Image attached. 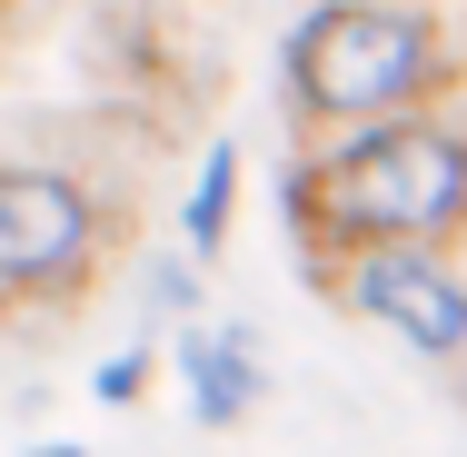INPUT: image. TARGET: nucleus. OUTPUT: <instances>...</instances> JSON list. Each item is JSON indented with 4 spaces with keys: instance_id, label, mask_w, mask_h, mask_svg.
<instances>
[{
    "instance_id": "20e7f679",
    "label": "nucleus",
    "mask_w": 467,
    "mask_h": 457,
    "mask_svg": "<svg viewBox=\"0 0 467 457\" xmlns=\"http://www.w3.org/2000/svg\"><path fill=\"white\" fill-rule=\"evenodd\" d=\"M318 288H338L348 308H368L378 328L408 338L418 358H458L467 348V278L438 249H368V259L318 269Z\"/></svg>"
},
{
    "instance_id": "39448f33",
    "label": "nucleus",
    "mask_w": 467,
    "mask_h": 457,
    "mask_svg": "<svg viewBox=\"0 0 467 457\" xmlns=\"http://www.w3.org/2000/svg\"><path fill=\"white\" fill-rule=\"evenodd\" d=\"M180 378H189V408L209 428H239L259 408V338L249 328H189L180 338Z\"/></svg>"
},
{
    "instance_id": "423d86ee",
    "label": "nucleus",
    "mask_w": 467,
    "mask_h": 457,
    "mask_svg": "<svg viewBox=\"0 0 467 457\" xmlns=\"http://www.w3.org/2000/svg\"><path fill=\"white\" fill-rule=\"evenodd\" d=\"M229 209H239V150H209L199 180H189V209H180L189 249H219V239H229Z\"/></svg>"
},
{
    "instance_id": "9d476101",
    "label": "nucleus",
    "mask_w": 467,
    "mask_h": 457,
    "mask_svg": "<svg viewBox=\"0 0 467 457\" xmlns=\"http://www.w3.org/2000/svg\"><path fill=\"white\" fill-rule=\"evenodd\" d=\"M0 30H10V0H0Z\"/></svg>"
},
{
    "instance_id": "6e6552de",
    "label": "nucleus",
    "mask_w": 467,
    "mask_h": 457,
    "mask_svg": "<svg viewBox=\"0 0 467 457\" xmlns=\"http://www.w3.org/2000/svg\"><path fill=\"white\" fill-rule=\"evenodd\" d=\"M30 457H80V448H70V438H50V448H30Z\"/></svg>"
},
{
    "instance_id": "7ed1b4c3",
    "label": "nucleus",
    "mask_w": 467,
    "mask_h": 457,
    "mask_svg": "<svg viewBox=\"0 0 467 457\" xmlns=\"http://www.w3.org/2000/svg\"><path fill=\"white\" fill-rule=\"evenodd\" d=\"M109 249L99 229V199L70 170H40V160H0V308H60L80 298Z\"/></svg>"
},
{
    "instance_id": "f257e3e1",
    "label": "nucleus",
    "mask_w": 467,
    "mask_h": 457,
    "mask_svg": "<svg viewBox=\"0 0 467 457\" xmlns=\"http://www.w3.org/2000/svg\"><path fill=\"white\" fill-rule=\"evenodd\" d=\"M288 229L308 239V269L328 249L368 259L467 239V109H418L388 130H348L338 150H308L288 170Z\"/></svg>"
},
{
    "instance_id": "1a4fd4ad",
    "label": "nucleus",
    "mask_w": 467,
    "mask_h": 457,
    "mask_svg": "<svg viewBox=\"0 0 467 457\" xmlns=\"http://www.w3.org/2000/svg\"><path fill=\"white\" fill-rule=\"evenodd\" d=\"M428 10H467V0H428Z\"/></svg>"
},
{
    "instance_id": "f03ea898",
    "label": "nucleus",
    "mask_w": 467,
    "mask_h": 457,
    "mask_svg": "<svg viewBox=\"0 0 467 457\" xmlns=\"http://www.w3.org/2000/svg\"><path fill=\"white\" fill-rule=\"evenodd\" d=\"M308 130H388L467 90V10L428 0H318L279 50Z\"/></svg>"
},
{
    "instance_id": "0eeeda50",
    "label": "nucleus",
    "mask_w": 467,
    "mask_h": 457,
    "mask_svg": "<svg viewBox=\"0 0 467 457\" xmlns=\"http://www.w3.org/2000/svg\"><path fill=\"white\" fill-rule=\"evenodd\" d=\"M140 378H150V348H119V358L99 368V398H109V408H130V398H140Z\"/></svg>"
}]
</instances>
